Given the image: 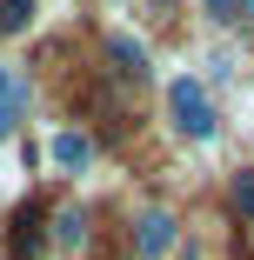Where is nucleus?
<instances>
[{"instance_id":"4","label":"nucleus","mask_w":254,"mask_h":260,"mask_svg":"<svg viewBox=\"0 0 254 260\" xmlns=\"http://www.w3.org/2000/svg\"><path fill=\"white\" fill-rule=\"evenodd\" d=\"M47 160H54V167H87V140H80V134H54Z\"/></svg>"},{"instance_id":"3","label":"nucleus","mask_w":254,"mask_h":260,"mask_svg":"<svg viewBox=\"0 0 254 260\" xmlns=\"http://www.w3.org/2000/svg\"><path fill=\"white\" fill-rule=\"evenodd\" d=\"M167 247H174V220H167V214H147V220H140V253L154 260V253H167Z\"/></svg>"},{"instance_id":"9","label":"nucleus","mask_w":254,"mask_h":260,"mask_svg":"<svg viewBox=\"0 0 254 260\" xmlns=\"http://www.w3.org/2000/svg\"><path fill=\"white\" fill-rule=\"evenodd\" d=\"M208 7H214V14H221V20H228V7H234V0H208Z\"/></svg>"},{"instance_id":"10","label":"nucleus","mask_w":254,"mask_h":260,"mask_svg":"<svg viewBox=\"0 0 254 260\" xmlns=\"http://www.w3.org/2000/svg\"><path fill=\"white\" fill-rule=\"evenodd\" d=\"M247 7H254V0H247Z\"/></svg>"},{"instance_id":"7","label":"nucleus","mask_w":254,"mask_h":260,"mask_svg":"<svg viewBox=\"0 0 254 260\" xmlns=\"http://www.w3.org/2000/svg\"><path fill=\"white\" fill-rule=\"evenodd\" d=\"M80 227H87L80 207H67V214H61V247H80Z\"/></svg>"},{"instance_id":"1","label":"nucleus","mask_w":254,"mask_h":260,"mask_svg":"<svg viewBox=\"0 0 254 260\" xmlns=\"http://www.w3.org/2000/svg\"><path fill=\"white\" fill-rule=\"evenodd\" d=\"M167 107H174V127L187 134V140H208L214 134V100H208V87H201V80H174L167 87Z\"/></svg>"},{"instance_id":"5","label":"nucleus","mask_w":254,"mask_h":260,"mask_svg":"<svg viewBox=\"0 0 254 260\" xmlns=\"http://www.w3.org/2000/svg\"><path fill=\"white\" fill-rule=\"evenodd\" d=\"M107 54H114V60H121V67H127L134 80L147 74V47H140V40H127V34H114V40H107Z\"/></svg>"},{"instance_id":"8","label":"nucleus","mask_w":254,"mask_h":260,"mask_svg":"<svg viewBox=\"0 0 254 260\" xmlns=\"http://www.w3.org/2000/svg\"><path fill=\"white\" fill-rule=\"evenodd\" d=\"M234 200H241V214H254V174H241V180H234Z\"/></svg>"},{"instance_id":"2","label":"nucleus","mask_w":254,"mask_h":260,"mask_svg":"<svg viewBox=\"0 0 254 260\" xmlns=\"http://www.w3.org/2000/svg\"><path fill=\"white\" fill-rule=\"evenodd\" d=\"M20 107H27V87H20V74H14V67H0V134H14Z\"/></svg>"},{"instance_id":"6","label":"nucleus","mask_w":254,"mask_h":260,"mask_svg":"<svg viewBox=\"0 0 254 260\" xmlns=\"http://www.w3.org/2000/svg\"><path fill=\"white\" fill-rule=\"evenodd\" d=\"M34 20V0H0V34H20Z\"/></svg>"}]
</instances>
